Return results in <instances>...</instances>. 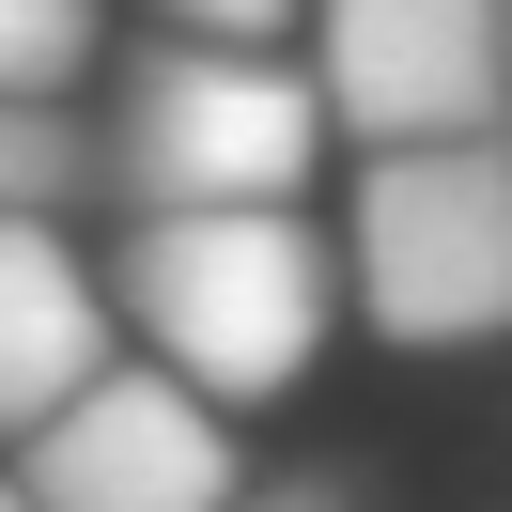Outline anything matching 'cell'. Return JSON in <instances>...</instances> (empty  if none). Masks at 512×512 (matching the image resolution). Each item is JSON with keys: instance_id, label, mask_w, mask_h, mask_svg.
Instances as JSON below:
<instances>
[{"instance_id": "9c48e42d", "label": "cell", "mask_w": 512, "mask_h": 512, "mask_svg": "<svg viewBox=\"0 0 512 512\" xmlns=\"http://www.w3.org/2000/svg\"><path fill=\"white\" fill-rule=\"evenodd\" d=\"M295 16H311V0H156L171 47H295Z\"/></svg>"}, {"instance_id": "30bf717a", "label": "cell", "mask_w": 512, "mask_h": 512, "mask_svg": "<svg viewBox=\"0 0 512 512\" xmlns=\"http://www.w3.org/2000/svg\"><path fill=\"white\" fill-rule=\"evenodd\" d=\"M233 512H357L342 466H295V481H233Z\"/></svg>"}, {"instance_id": "3957f363", "label": "cell", "mask_w": 512, "mask_h": 512, "mask_svg": "<svg viewBox=\"0 0 512 512\" xmlns=\"http://www.w3.org/2000/svg\"><path fill=\"white\" fill-rule=\"evenodd\" d=\"M342 311L404 357L512 342V140H419L357 171Z\"/></svg>"}, {"instance_id": "8fae6325", "label": "cell", "mask_w": 512, "mask_h": 512, "mask_svg": "<svg viewBox=\"0 0 512 512\" xmlns=\"http://www.w3.org/2000/svg\"><path fill=\"white\" fill-rule=\"evenodd\" d=\"M497 140H512V0H497Z\"/></svg>"}, {"instance_id": "7c38bea8", "label": "cell", "mask_w": 512, "mask_h": 512, "mask_svg": "<svg viewBox=\"0 0 512 512\" xmlns=\"http://www.w3.org/2000/svg\"><path fill=\"white\" fill-rule=\"evenodd\" d=\"M0 512H32V497H16V481H0Z\"/></svg>"}, {"instance_id": "8992f818", "label": "cell", "mask_w": 512, "mask_h": 512, "mask_svg": "<svg viewBox=\"0 0 512 512\" xmlns=\"http://www.w3.org/2000/svg\"><path fill=\"white\" fill-rule=\"evenodd\" d=\"M109 357H125V326H109V280L78 264V233L63 218H0V450L32 419H63Z\"/></svg>"}, {"instance_id": "277c9868", "label": "cell", "mask_w": 512, "mask_h": 512, "mask_svg": "<svg viewBox=\"0 0 512 512\" xmlns=\"http://www.w3.org/2000/svg\"><path fill=\"white\" fill-rule=\"evenodd\" d=\"M311 109L357 156L497 140V0H311Z\"/></svg>"}, {"instance_id": "52a82bcc", "label": "cell", "mask_w": 512, "mask_h": 512, "mask_svg": "<svg viewBox=\"0 0 512 512\" xmlns=\"http://www.w3.org/2000/svg\"><path fill=\"white\" fill-rule=\"evenodd\" d=\"M78 187H94V125H78V109L0 94V218H63Z\"/></svg>"}, {"instance_id": "ba28073f", "label": "cell", "mask_w": 512, "mask_h": 512, "mask_svg": "<svg viewBox=\"0 0 512 512\" xmlns=\"http://www.w3.org/2000/svg\"><path fill=\"white\" fill-rule=\"evenodd\" d=\"M78 63H94V0H0V94L63 109Z\"/></svg>"}, {"instance_id": "5b68a950", "label": "cell", "mask_w": 512, "mask_h": 512, "mask_svg": "<svg viewBox=\"0 0 512 512\" xmlns=\"http://www.w3.org/2000/svg\"><path fill=\"white\" fill-rule=\"evenodd\" d=\"M233 481H249V435L202 388L140 373V357H109L63 419L16 435V497L32 512H233Z\"/></svg>"}, {"instance_id": "6da1fadb", "label": "cell", "mask_w": 512, "mask_h": 512, "mask_svg": "<svg viewBox=\"0 0 512 512\" xmlns=\"http://www.w3.org/2000/svg\"><path fill=\"white\" fill-rule=\"evenodd\" d=\"M109 326L140 373L202 388V404H280L342 326V249L311 233V202H187V218H125L109 264Z\"/></svg>"}, {"instance_id": "7a4b0ae2", "label": "cell", "mask_w": 512, "mask_h": 512, "mask_svg": "<svg viewBox=\"0 0 512 512\" xmlns=\"http://www.w3.org/2000/svg\"><path fill=\"white\" fill-rule=\"evenodd\" d=\"M311 171H326V109H311V63H280V47H171L156 32L94 125V187L125 218L311 202Z\"/></svg>"}]
</instances>
